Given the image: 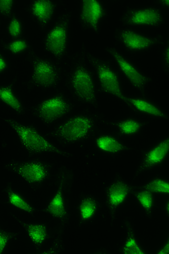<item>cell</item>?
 <instances>
[{"label":"cell","mask_w":169,"mask_h":254,"mask_svg":"<svg viewBox=\"0 0 169 254\" xmlns=\"http://www.w3.org/2000/svg\"><path fill=\"white\" fill-rule=\"evenodd\" d=\"M5 121L15 130L22 144L30 153L35 154L49 151L61 155L65 154L64 151L57 149L48 142L39 133L34 127L22 125L14 120Z\"/></svg>","instance_id":"cell-1"},{"label":"cell","mask_w":169,"mask_h":254,"mask_svg":"<svg viewBox=\"0 0 169 254\" xmlns=\"http://www.w3.org/2000/svg\"><path fill=\"white\" fill-rule=\"evenodd\" d=\"M88 58L90 62L97 69L102 91L112 94L130 105L127 101V97L123 95L116 73L108 65L93 56L89 55Z\"/></svg>","instance_id":"cell-2"},{"label":"cell","mask_w":169,"mask_h":254,"mask_svg":"<svg viewBox=\"0 0 169 254\" xmlns=\"http://www.w3.org/2000/svg\"><path fill=\"white\" fill-rule=\"evenodd\" d=\"M92 127L91 119L85 116H78L60 126L55 134L68 142L75 141L87 136Z\"/></svg>","instance_id":"cell-3"},{"label":"cell","mask_w":169,"mask_h":254,"mask_svg":"<svg viewBox=\"0 0 169 254\" xmlns=\"http://www.w3.org/2000/svg\"><path fill=\"white\" fill-rule=\"evenodd\" d=\"M69 16L64 15L49 32L45 41V48L56 58L64 54L67 45Z\"/></svg>","instance_id":"cell-4"},{"label":"cell","mask_w":169,"mask_h":254,"mask_svg":"<svg viewBox=\"0 0 169 254\" xmlns=\"http://www.w3.org/2000/svg\"><path fill=\"white\" fill-rule=\"evenodd\" d=\"M71 83L77 97L88 103L96 102V94L91 75L85 68L78 66L73 72Z\"/></svg>","instance_id":"cell-5"},{"label":"cell","mask_w":169,"mask_h":254,"mask_svg":"<svg viewBox=\"0 0 169 254\" xmlns=\"http://www.w3.org/2000/svg\"><path fill=\"white\" fill-rule=\"evenodd\" d=\"M71 106L62 96L45 100L38 108V116L46 124H51L71 110Z\"/></svg>","instance_id":"cell-6"},{"label":"cell","mask_w":169,"mask_h":254,"mask_svg":"<svg viewBox=\"0 0 169 254\" xmlns=\"http://www.w3.org/2000/svg\"><path fill=\"white\" fill-rule=\"evenodd\" d=\"M32 81L45 88L53 87L58 80V73L55 65L47 61L36 59L34 61Z\"/></svg>","instance_id":"cell-7"},{"label":"cell","mask_w":169,"mask_h":254,"mask_svg":"<svg viewBox=\"0 0 169 254\" xmlns=\"http://www.w3.org/2000/svg\"><path fill=\"white\" fill-rule=\"evenodd\" d=\"M9 167L30 184L43 182L48 175L46 167L39 162L11 164Z\"/></svg>","instance_id":"cell-8"},{"label":"cell","mask_w":169,"mask_h":254,"mask_svg":"<svg viewBox=\"0 0 169 254\" xmlns=\"http://www.w3.org/2000/svg\"><path fill=\"white\" fill-rule=\"evenodd\" d=\"M123 22L129 25L158 26L163 22L160 11L155 8L131 10L127 12Z\"/></svg>","instance_id":"cell-9"},{"label":"cell","mask_w":169,"mask_h":254,"mask_svg":"<svg viewBox=\"0 0 169 254\" xmlns=\"http://www.w3.org/2000/svg\"><path fill=\"white\" fill-rule=\"evenodd\" d=\"M107 51L114 57L118 64L119 68L127 77V79L130 80L131 83L135 87L143 90L144 86L150 81V79L142 75L133 65L127 62L122 56L119 55L116 49L108 48Z\"/></svg>","instance_id":"cell-10"},{"label":"cell","mask_w":169,"mask_h":254,"mask_svg":"<svg viewBox=\"0 0 169 254\" xmlns=\"http://www.w3.org/2000/svg\"><path fill=\"white\" fill-rule=\"evenodd\" d=\"M105 15L104 8L96 0H83L81 13V19L98 32V23Z\"/></svg>","instance_id":"cell-11"},{"label":"cell","mask_w":169,"mask_h":254,"mask_svg":"<svg viewBox=\"0 0 169 254\" xmlns=\"http://www.w3.org/2000/svg\"><path fill=\"white\" fill-rule=\"evenodd\" d=\"M120 38L127 48L132 51L143 50L159 43L158 39H151L130 30H123Z\"/></svg>","instance_id":"cell-12"},{"label":"cell","mask_w":169,"mask_h":254,"mask_svg":"<svg viewBox=\"0 0 169 254\" xmlns=\"http://www.w3.org/2000/svg\"><path fill=\"white\" fill-rule=\"evenodd\" d=\"M55 5L49 0H38L33 3L32 13L41 24L45 26L49 22L55 12Z\"/></svg>","instance_id":"cell-13"},{"label":"cell","mask_w":169,"mask_h":254,"mask_svg":"<svg viewBox=\"0 0 169 254\" xmlns=\"http://www.w3.org/2000/svg\"><path fill=\"white\" fill-rule=\"evenodd\" d=\"M169 150V140L167 139L159 143L154 149L146 154L142 169H146L162 163L166 157Z\"/></svg>","instance_id":"cell-14"},{"label":"cell","mask_w":169,"mask_h":254,"mask_svg":"<svg viewBox=\"0 0 169 254\" xmlns=\"http://www.w3.org/2000/svg\"><path fill=\"white\" fill-rule=\"evenodd\" d=\"M130 191V188L124 183L117 182L111 186L108 190L110 205L116 208L123 202Z\"/></svg>","instance_id":"cell-15"},{"label":"cell","mask_w":169,"mask_h":254,"mask_svg":"<svg viewBox=\"0 0 169 254\" xmlns=\"http://www.w3.org/2000/svg\"><path fill=\"white\" fill-rule=\"evenodd\" d=\"M64 182V176L61 180L60 187L55 197L49 203L46 210L47 212L50 213L55 218H63L67 214L65 211L63 198L62 196V188Z\"/></svg>","instance_id":"cell-16"},{"label":"cell","mask_w":169,"mask_h":254,"mask_svg":"<svg viewBox=\"0 0 169 254\" xmlns=\"http://www.w3.org/2000/svg\"><path fill=\"white\" fill-rule=\"evenodd\" d=\"M0 100L9 106L16 112L22 113V104L18 98L15 96L13 90H12L11 85L6 87H0Z\"/></svg>","instance_id":"cell-17"},{"label":"cell","mask_w":169,"mask_h":254,"mask_svg":"<svg viewBox=\"0 0 169 254\" xmlns=\"http://www.w3.org/2000/svg\"><path fill=\"white\" fill-rule=\"evenodd\" d=\"M127 101L130 104L134 106L139 111L148 114L152 115V116L167 118L165 115L160 110L152 104L147 101L140 100L134 99V98H130L127 97Z\"/></svg>","instance_id":"cell-18"},{"label":"cell","mask_w":169,"mask_h":254,"mask_svg":"<svg viewBox=\"0 0 169 254\" xmlns=\"http://www.w3.org/2000/svg\"><path fill=\"white\" fill-rule=\"evenodd\" d=\"M97 144L101 150L112 153H117L126 149V147L122 145L116 139L108 136L98 138L97 140Z\"/></svg>","instance_id":"cell-19"},{"label":"cell","mask_w":169,"mask_h":254,"mask_svg":"<svg viewBox=\"0 0 169 254\" xmlns=\"http://www.w3.org/2000/svg\"><path fill=\"white\" fill-rule=\"evenodd\" d=\"M27 228L29 236L36 245H40L47 237V228L41 224H23Z\"/></svg>","instance_id":"cell-20"},{"label":"cell","mask_w":169,"mask_h":254,"mask_svg":"<svg viewBox=\"0 0 169 254\" xmlns=\"http://www.w3.org/2000/svg\"><path fill=\"white\" fill-rule=\"evenodd\" d=\"M7 192L8 196H9V202L12 205L20 209V210L30 213V214L34 212V208L22 198V196L12 190L10 187L8 188Z\"/></svg>","instance_id":"cell-21"},{"label":"cell","mask_w":169,"mask_h":254,"mask_svg":"<svg viewBox=\"0 0 169 254\" xmlns=\"http://www.w3.org/2000/svg\"><path fill=\"white\" fill-rule=\"evenodd\" d=\"M82 219L87 220L94 215L97 210V203L92 198H86L82 200L80 207Z\"/></svg>","instance_id":"cell-22"},{"label":"cell","mask_w":169,"mask_h":254,"mask_svg":"<svg viewBox=\"0 0 169 254\" xmlns=\"http://www.w3.org/2000/svg\"><path fill=\"white\" fill-rule=\"evenodd\" d=\"M116 125L118 127L121 132L125 134L137 133L142 126L140 123L132 120L119 122Z\"/></svg>","instance_id":"cell-23"},{"label":"cell","mask_w":169,"mask_h":254,"mask_svg":"<svg viewBox=\"0 0 169 254\" xmlns=\"http://www.w3.org/2000/svg\"><path fill=\"white\" fill-rule=\"evenodd\" d=\"M144 189L150 192L169 193V184L161 179H156L143 187Z\"/></svg>","instance_id":"cell-24"},{"label":"cell","mask_w":169,"mask_h":254,"mask_svg":"<svg viewBox=\"0 0 169 254\" xmlns=\"http://www.w3.org/2000/svg\"><path fill=\"white\" fill-rule=\"evenodd\" d=\"M139 202L142 206L148 212H150L153 205V196L151 192L148 190H144L135 194Z\"/></svg>","instance_id":"cell-25"},{"label":"cell","mask_w":169,"mask_h":254,"mask_svg":"<svg viewBox=\"0 0 169 254\" xmlns=\"http://www.w3.org/2000/svg\"><path fill=\"white\" fill-rule=\"evenodd\" d=\"M123 253L125 254H144V253L139 247L137 242H136L134 237L131 232L129 234L128 240L125 244L124 248L123 249Z\"/></svg>","instance_id":"cell-26"},{"label":"cell","mask_w":169,"mask_h":254,"mask_svg":"<svg viewBox=\"0 0 169 254\" xmlns=\"http://www.w3.org/2000/svg\"><path fill=\"white\" fill-rule=\"evenodd\" d=\"M28 48V44L26 41L24 40H17L8 44L6 48L13 54H18L26 50Z\"/></svg>","instance_id":"cell-27"},{"label":"cell","mask_w":169,"mask_h":254,"mask_svg":"<svg viewBox=\"0 0 169 254\" xmlns=\"http://www.w3.org/2000/svg\"><path fill=\"white\" fill-rule=\"evenodd\" d=\"M8 31H9L10 36L13 38H17L21 34V24H20L19 20L15 16L10 21L9 27H8Z\"/></svg>","instance_id":"cell-28"},{"label":"cell","mask_w":169,"mask_h":254,"mask_svg":"<svg viewBox=\"0 0 169 254\" xmlns=\"http://www.w3.org/2000/svg\"><path fill=\"white\" fill-rule=\"evenodd\" d=\"M15 235L14 233L0 231V254L3 253L8 242Z\"/></svg>","instance_id":"cell-29"},{"label":"cell","mask_w":169,"mask_h":254,"mask_svg":"<svg viewBox=\"0 0 169 254\" xmlns=\"http://www.w3.org/2000/svg\"><path fill=\"white\" fill-rule=\"evenodd\" d=\"M13 3V1H11V0H1L0 1V13L5 16H10Z\"/></svg>","instance_id":"cell-30"},{"label":"cell","mask_w":169,"mask_h":254,"mask_svg":"<svg viewBox=\"0 0 169 254\" xmlns=\"http://www.w3.org/2000/svg\"><path fill=\"white\" fill-rule=\"evenodd\" d=\"M7 67V64L5 59H4L2 56L0 55V73L2 72Z\"/></svg>","instance_id":"cell-31"},{"label":"cell","mask_w":169,"mask_h":254,"mask_svg":"<svg viewBox=\"0 0 169 254\" xmlns=\"http://www.w3.org/2000/svg\"><path fill=\"white\" fill-rule=\"evenodd\" d=\"M169 253V243H168L165 246L158 254H168Z\"/></svg>","instance_id":"cell-32"},{"label":"cell","mask_w":169,"mask_h":254,"mask_svg":"<svg viewBox=\"0 0 169 254\" xmlns=\"http://www.w3.org/2000/svg\"><path fill=\"white\" fill-rule=\"evenodd\" d=\"M165 60H166L167 63L168 64L169 63V48L166 49L165 52Z\"/></svg>","instance_id":"cell-33"},{"label":"cell","mask_w":169,"mask_h":254,"mask_svg":"<svg viewBox=\"0 0 169 254\" xmlns=\"http://www.w3.org/2000/svg\"><path fill=\"white\" fill-rule=\"evenodd\" d=\"M161 3H162V5L166 6H169V0H164V1H161Z\"/></svg>","instance_id":"cell-34"}]
</instances>
